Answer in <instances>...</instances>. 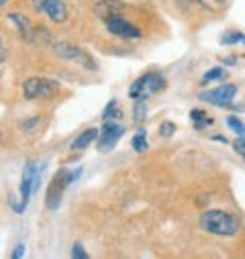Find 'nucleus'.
Returning <instances> with one entry per match:
<instances>
[{
  "label": "nucleus",
  "mask_w": 245,
  "mask_h": 259,
  "mask_svg": "<svg viewBox=\"0 0 245 259\" xmlns=\"http://www.w3.org/2000/svg\"><path fill=\"white\" fill-rule=\"evenodd\" d=\"M98 135H100V131H98V128H94V126L86 128L84 133H80V135H78V137L72 141V149L80 151V149H86V147H90V143L98 141Z\"/></svg>",
  "instance_id": "obj_12"
},
{
  "label": "nucleus",
  "mask_w": 245,
  "mask_h": 259,
  "mask_svg": "<svg viewBox=\"0 0 245 259\" xmlns=\"http://www.w3.org/2000/svg\"><path fill=\"white\" fill-rule=\"evenodd\" d=\"M104 25H106V31L110 35L120 37V39H139L141 37V29H137L127 19H123V15H114V17L104 19Z\"/></svg>",
  "instance_id": "obj_8"
},
{
  "label": "nucleus",
  "mask_w": 245,
  "mask_h": 259,
  "mask_svg": "<svg viewBox=\"0 0 245 259\" xmlns=\"http://www.w3.org/2000/svg\"><path fill=\"white\" fill-rule=\"evenodd\" d=\"M245 35L239 33V31H231V33H225L221 37V45H237V43H243Z\"/></svg>",
  "instance_id": "obj_15"
},
{
  "label": "nucleus",
  "mask_w": 245,
  "mask_h": 259,
  "mask_svg": "<svg viewBox=\"0 0 245 259\" xmlns=\"http://www.w3.org/2000/svg\"><path fill=\"white\" fill-rule=\"evenodd\" d=\"M225 74H227V72H225L221 66H219V68H213V70H209V72L202 76V82L209 84V82H213V80H221V78H225Z\"/></svg>",
  "instance_id": "obj_19"
},
{
  "label": "nucleus",
  "mask_w": 245,
  "mask_h": 259,
  "mask_svg": "<svg viewBox=\"0 0 245 259\" xmlns=\"http://www.w3.org/2000/svg\"><path fill=\"white\" fill-rule=\"evenodd\" d=\"M227 124L233 133H237L239 137H245V124L237 118V116H227Z\"/></svg>",
  "instance_id": "obj_17"
},
{
  "label": "nucleus",
  "mask_w": 245,
  "mask_h": 259,
  "mask_svg": "<svg viewBox=\"0 0 245 259\" xmlns=\"http://www.w3.org/2000/svg\"><path fill=\"white\" fill-rule=\"evenodd\" d=\"M66 188H70L68 169L61 167V169L51 178V182H49V186H47V192H45V206H47L49 210H57V208H59Z\"/></svg>",
  "instance_id": "obj_4"
},
{
  "label": "nucleus",
  "mask_w": 245,
  "mask_h": 259,
  "mask_svg": "<svg viewBox=\"0 0 245 259\" xmlns=\"http://www.w3.org/2000/svg\"><path fill=\"white\" fill-rule=\"evenodd\" d=\"M41 171L43 167H39L37 163L33 161H27L25 163V169H23V178H21V202L27 206L29 204V198H31V194L39 188V180H41Z\"/></svg>",
  "instance_id": "obj_7"
},
{
  "label": "nucleus",
  "mask_w": 245,
  "mask_h": 259,
  "mask_svg": "<svg viewBox=\"0 0 245 259\" xmlns=\"http://www.w3.org/2000/svg\"><path fill=\"white\" fill-rule=\"evenodd\" d=\"M131 145H133V149L137 151V153H143V151H147V135H145V128H141V131L133 137V141H131Z\"/></svg>",
  "instance_id": "obj_14"
},
{
  "label": "nucleus",
  "mask_w": 245,
  "mask_h": 259,
  "mask_svg": "<svg viewBox=\"0 0 245 259\" xmlns=\"http://www.w3.org/2000/svg\"><path fill=\"white\" fill-rule=\"evenodd\" d=\"M213 139H215V141H221V143H227V139H225V137H219V135H215Z\"/></svg>",
  "instance_id": "obj_28"
},
{
  "label": "nucleus",
  "mask_w": 245,
  "mask_h": 259,
  "mask_svg": "<svg viewBox=\"0 0 245 259\" xmlns=\"http://www.w3.org/2000/svg\"><path fill=\"white\" fill-rule=\"evenodd\" d=\"M47 3H49V0H31V5H33V9H35L37 13H45Z\"/></svg>",
  "instance_id": "obj_25"
},
{
  "label": "nucleus",
  "mask_w": 245,
  "mask_h": 259,
  "mask_svg": "<svg viewBox=\"0 0 245 259\" xmlns=\"http://www.w3.org/2000/svg\"><path fill=\"white\" fill-rule=\"evenodd\" d=\"M215 3H225V0H215Z\"/></svg>",
  "instance_id": "obj_30"
},
{
  "label": "nucleus",
  "mask_w": 245,
  "mask_h": 259,
  "mask_svg": "<svg viewBox=\"0 0 245 259\" xmlns=\"http://www.w3.org/2000/svg\"><path fill=\"white\" fill-rule=\"evenodd\" d=\"M7 19H9L13 25H17V29L21 31V35H23L27 41H33V27H31V23L27 21V17H23L21 13H9Z\"/></svg>",
  "instance_id": "obj_13"
},
{
  "label": "nucleus",
  "mask_w": 245,
  "mask_h": 259,
  "mask_svg": "<svg viewBox=\"0 0 245 259\" xmlns=\"http://www.w3.org/2000/svg\"><path fill=\"white\" fill-rule=\"evenodd\" d=\"M174 133H176V124H174L172 120H164V122L159 124V135H161V137L168 139V137H172Z\"/></svg>",
  "instance_id": "obj_21"
},
{
  "label": "nucleus",
  "mask_w": 245,
  "mask_h": 259,
  "mask_svg": "<svg viewBox=\"0 0 245 259\" xmlns=\"http://www.w3.org/2000/svg\"><path fill=\"white\" fill-rule=\"evenodd\" d=\"M59 90V82L49 80V78H29L23 84V96L27 100H37V98H51Z\"/></svg>",
  "instance_id": "obj_5"
},
{
  "label": "nucleus",
  "mask_w": 245,
  "mask_h": 259,
  "mask_svg": "<svg viewBox=\"0 0 245 259\" xmlns=\"http://www.w3.org/2000/svg\"><path fill=\"white\" fill-rule=\"evenodd\" d=\"M45 15L53 23H66L68 21V7L64 5V0H49L45 7Z\"/></svg>",
  "instance_id": "obj_10"
},
{
  "label": "nucleus",
  "mask_w": 245,
  "mask_h": 259,
  "mask_svg": "<svg viewBox=\"0 0 245 259\" xmlns=\"http://www.w3.org/2000/svg\"><path fill=\"white\" fill-rule=\"evenodd\" d=\"M164 88H166V78L159 72H147L131 84L129 96L131 98H149V96H155L157 92H161Z\"/></svg>",
  "instance_id": "obj_2"
},
{
  "label": "nucleus",
  "mask_w": 245,
  "mask_h": 259,
  "mask_svg": "<svg viewBox=\"0 0 245 259\" xmlns=\"http://www.w3.org/2000/svg\"><path fill=\"white\" fill-rule=\"evenodd\" d=\"M123 11H125V5H123L120 0H100V3L96 5V15L102 17V19L120 15Z\"/></svg>",
  "instance_id": "obj_11"
},
{
  "label": "nucleus",
  "mask_w": 245,
  "mask_h": 259,
  "mask_svg": "<svg viewBox=\"0 0 245 259\" xmlns=\"http://www.w3.org/2000/svg\"><path fill=\"white\" fill-rule=\"evenodd\" d=\"M70 255H72L74 259H88V253H86V249H84V245H82L80 241H76V243L72 245Z\"/></svg>",
  "instance_id": "obj_22"
},
{
  "label": "nucleus",
  "mask_w": 245,
  "mask_h": 259,
  "mask_svg": "<svg viewBox=\"0 0 245 259\" xmlns=\"http://www.w3.org/2000/svg\"><path fill=\"white\" fill-rule=\"evenodd\" d=\"M200 227L217 237H233L239 231V221L225 210H207L200 214Z\"/></svg>",
  "instance_id": "obj_1"
},
{
  "label": "nucleus",
  "mask_w": 245,
  "mask_h": 259,
  "mask_svg": "<svg viewBox=\"0 0 245 259\" xmlns=\"http://www.w3.org/2000/svg\"><path fill=\"white\" fill-rule=\"evenodd\" d=\"M82 176V167H76V169H68V182H70V186L74 184V182H78V178Z\"/></svg>",
  "instance_id": "obj_24"
},
{
  "label": "nucleus",
  "mask_w": 245,
  "mask_h": 259,
  "mask_svg": "<svg viewBox=\"0 0 245 259\" xmlns=\"http://www.w3.org/2000/svg\"><path fill=\"white\" fill-rule=\"evenodd\" d=\"M21 257H25V245H23V243H19V245L13 249V259H21Z\"/></svg>",
  "instance_id": "obj_27"
},
{
  "label": "nucleus",
  "mask_w": 245,
  "mask_h": 259,
  "mask_svg": "<svg viewBox=\"0 0 245 259\" xmlns=\"http://www.w3.org/2000/svg\"><path fill=\"white\" fill-rule=\"evenodd\" d=\"M37 124H39V118H37V116H33L31 120H27V122H23L21 126L25 128V131H27V133H31V131H33V128L37 126Z\"/></svg>",
  "instance_id": "obj_26"
},
{
  "label": "nucleus",
  "mask_w": 245,
  "mask_h": 259,
  "mask_svg": "<svg viewBox=\"0 0 245 259\" xmlns=\"http://www.w3.org/2000/svg\"><path fill=\"white\" fill-rule=\"evenodd\" d=\"M235 94H237V86L235 84H221L215 90L202 92L200 94V100H205L209 104H215V106H233Z\"/></svg>",
  "instance_id": "obj_9"
},
{
  "label": "nucleus",
  "mask_w": 245,
  "mask_h": 259,
  "mask_svg": "<svg viewBox=\"0 0 245 259\" xmlns=\"http://www.w3.org/2000/svg\"><path fill=\"white\" fill-rule=\"evenodd\" d=\"M53 51H55L57 57L68 59V61H74V63H78V66H82L84 70H88V72H96V70H98L96 61H94L84 49H80L78 45H72V43H66V41H59V43L53 45Z\"/></svg>",
  "instance_id": "obj_3"
},
{
  "label": "nucleus",
  "mask_w": 245,
  "mask_h": 259,
  "mask_svg": "<svg viewBox=\"0 0 245 259\" xmlns=\"http://www.w3.org/2000/svg\"><path fill=\"white\" fill-rule=\"evenodd\" d=\"M243 45H245V39H243Z\"/></svg>",
  "instance_id": "obj_31"
},
{
  "label": "nucleus",
  "mask_w": 245,
  "mask_h": 259,
  "mask_svg": "<svg viewBox=\"0 0 245 259\" xmlns=\"http://www.w3.org/2000/svg\"><path fill=\"white\" fill-rule=\"evenodd\" d=\"M233 149H235V153H239V155L245 159V137L235 139V141H233Z\"/></svg>",
  "instance_id": "obj_23"
},
{
  "label": "nucleus",
  "mask_w": 245,
  "mask_h": 259,
  "mask_svg": "<svg viewBox=\"0 0 245 259\" xmlns=\"http://www.w3.org/2000/svg\"><path fill=\"white\" fill-rule=\"evenodd\" d=\"M147 98H135V106H133V114H135V120H143L145 118V112H147V104H145Z\"/></svg>",
  "instance_id": "obj_18"
},
{
  "label": "nucleus",
  "mask_w": 245,
  "mask_h": 259,
  "mask_svg": "<svg viewBox=\"0 0 245 259\" xmlns=\"http://www.w3.org/2000/svg\"><path fill=\"white\" fill-rule=\"evenodd\" d=\"M116 116H120V114H118V110H116V100L112 98V100L108 102V106L104 108V112H102V118H104V120H114Z\"/></svg>",
  "instance_id": "obj_20"
},
{
  "label": "nucleus",
  "mask_w": 245,
  "mask_h": 259,
  "mask_svg": "<svg viewBox=\"0 0 245 259\" xmlns=\"http://www.w3.org/2000/svg\"><path fill=\"white\" fill-rule=\"evenodd\" d=\"M125 135V126H123L120 122H116V120H104V124H102V128H100V135H98V151L100 153H110L114 147H116V143H118V139Z\"/></svg>",
  "instance_id": "obj_6"
},
{
  "label": "nucleus",
  "mask_w": 245,
  "mask_h": 259,
  "mask_svg": "<svg viewBox=\"0 0 245 259\" xmlns=\"http://www.w3.org/2000/svg\"><path fill=\"white\" fill-rule=\"evenodd\" d=\"M190 118L194 120V128H202L205 124H211V122H213V120L207 118V114H205L202 110H198V108H194V110L190 112Z\"/></svg>",
  "instance_id": "obj_16"
},
{
  "label": "nucleus",
  "mask_w": 245,
  "mask_h": 259,
  "mask_svg": "<svg viewBox=\"0 0 245 259\" xmlns=\"http://www.w3.org/2000/svg\"><path fill=\"white\" fill-rule=\"evenodd\" d=\"M7 3H9V0H0V7H5Z\"/></svg>",
  "instance_id": "obj_29"
}]
</instances>
